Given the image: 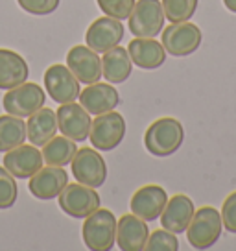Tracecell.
<instances>
[{
    "instance_id": "4",
    "label": "cell",
    "mask_w": 236,
    "mask_h": 251,
    "mask_svg": "<svg viewBox=\"0 0 236 251\" xmlns=\"http://www.w3.org/2000/svg\"><path fill=\"white\" fill-rule=\"evenodd\" d=\"M126 135V122L124 117L117 111L102 113L91 124V144L100 151H111L124 141Z\"/></svg>"
},
{
    "instance_id": "24",
    "label": "cell",
    "mask_w": 236,
    "mask_h": 251,
    "mask_svg": "<svg viewBox=\"0 0 236 251\" xmlns=\"http://www.w3.org/2000/svg\"><path fill=\"white\" fill-rule=\"evenodd\" d=\"M78 151L76 141L69 137H52L50 141L43 146V161L52 166H65L69 165Z\"/></svg>"
},
{
    "instance_id": "7",
    "label": "cell",
    "mask_w": 236,
    "mask_h": 251,
    "mask_svg": "<svg viewBox=\"0 0 236 251\" xmlns=\"http://www.w3.org/2000/svg\"><path fill=\"white\" fill-rule=\"evenodd\" d=\"M45 100H47V94L43 91V87L37 83L24 81L21 85L9 89L4 94L2 103H4V109L8 111V115L24 118L41 109L45 105Z\"/></svg>"
},
{
    "instance_id": "23",
    "label": "cell",
    "mask_w": 236,
    "mask_h": 251,
    "mask_svg": "<svg viewBox=\"0 0 236 251\" xmlns=\"http://www.w3.org/2000/svg\"><path fill=\"white\" fill-rule=\"evenodd\" d=\"M28 118L30 120L26 122V139H30L33 146L43 148L57 131V117L54 111L43 105Z\"/></svg>"
},
{
    "instance_id": "18",
    "label": "cell",
    "mask_w": 236,
    "mask_h": 251,
    "mask_svg": "<svg viewBox=\"0 0 236 251\" xmlns=\"http://www.w3.org/2000/svg\"><path fill=\"white\" fill-rule=\"evenodd\" d=\"M194 203L189 196L185 194H175L172 196L168 201H166V207L163 214L159 216L161 218V226L168 231H172L175 235L179 233H185L187 227H189L190 220L194 216Z\"/></svg>"
},
{
    "instance_id": "6",
    "label": "cell",
    "mask_w": 236,
    "mask_h": 251,
    "mask_svg": "<svg viewBox=\"0 0 236 251\" xmlns=\"http://www.w3.org/2000/svg\"><path fill=\"white\" fill-rule=\"evenodd\" d=\"M59 207L72 218H87L96 209H100V196L93 187L81 183H67L59 194Z\"/></svg>"
},
{
    "instance_id": "12",
    "label": "cell",
    "mask_w": 236,
    "mask_h": 251,
    "mask_svg": "<svg viewBox=\"0 0 236 251\" xmlns=\"http://www.w3.org/2000/svg\"><path fill=\"white\" fill-rule=\"evenodd\" d=\"M124 39V26L122 21L113 17H100L89 26L85 33V43L89 48H93L98 54H103L111 48L120 45Z\"/></svg>"
},
{
    "instance_id": "25",
    "label": "cell",
    "mask_w": 236,
    "mask_h": 251,
    "mask_svg": "<svg viewBox=\"0 0 236 251\" xmlns=\"http://www.w3.org/2000/svg\"><path fill=\"white\" fill-rule=\"evenodd\" d=\"M26 141V122L21 117L2 115L0 117V153L17 148Z\"/></svg>"
},
{
    "instance_id": "26",
    "label": "cell",
    "mask_w": 236,
    "mask_h": 251,
    "mask_svg": "<svg viewBox=\"0 0 236 251\" xmlns=\"http://www.w3.org/2000/svg\"><path fill=\"white\" fill-rule=\"evenodd\" d=\"M199 0H163L165 17L170 23H185L190 21L197 9Z\"/></svg>"
},
{
    "instance_id": "17",
    "label": "cell",
    "mask_w": 236,
    "mask_h": 251,
    "mask_svg": "<svg viewBox=\"0 0 236 251\" xmlns=\"http://www.w3.org/2000/svg\"><path fill=\"white\" fill-rule=\"evenodd\" d=\"M67 183H69V176L63 170V166L48 165L47 168L41 166L30 177L28 188L37 200H54L61 194Z\"/></svg>"
},
{
    "instance_id": "3",
    "label": "cell",
    "mask_w": 236,
    "mask_h": 251,
    "mask_svg": "<svg viewBox=\"0 0 236 251\" xmlns=\"http://www.w3.org/2000/svg\"><path fill=\"white\" fill-rule=\"evenodd\" d=\"M223 222L221 212L214 207H201L194 212L187 227V238L192 248L196 250H209L220 240Z\"/></svg>"
},
{
    "instance_id": "1",
    "label": "cell",
    "mask_w": 236,
    "mask_h": 251,
    "mask_svg": "<svg viewBox=\"0 0 236 251\" xmlns=\"http://www.w3.org/2000/svg\"><path fill=\"white\" fill-rule=\"evenodd\" d=\"M185 129L177 118L165 117L155 120L144 133V146L155 157H168L181 148Z\"/></svg>"
},
{
    "instance_id": "13",
    "label": "cell",
    "mask_w": 236,
    "mask_h": 251,
    "mask_svg": "<svg viewBox=\"0 0 236 251\" xmlns=\"http://www.w3.org/2000/svg\"><path fill=\"white\" fill-rule=\"evenodd\" d=\"M67 67L74 72V76L81 83H96L102 79V59L98 57V52H94L89 47H74L67 54Z\"/></svg>"
},
{
    "instance_id": "5",
    "label": "cell",
    "mask_w": 236,
    "mask_h": 251,
    "mask_svg": "<svg viewBox=\"0 0 236 251\" xmlns=\"http://www.w3.org/2000/svg\"><path fill=\"white\" fill-rule=\"evenodd\" d=\"M165 21L161 0H139L129 15V30L135 37H155L163 31Z\"/></svg>"
},
{
    "instance_id": "14",
    "label": "cell",
    "mask_w": 236,
    "mask_h": 251,
    "mask_svg": "<svg viewBox=\"0 0 236 251\" xmlns=\"http://www.w3.org/2000/svg\"><path fill=\"white\" fill-rule=\"evenodd\" d=\"M4 166L15 179H28L43 166V151H39L33 144H21L6 151Z\"/></svg>"
},
{
    "instance_id": "16",
    "label": "cell",
    "mask_w": 236,
    "mask_h": 251,
    "mask_svg": "<svg viewBox=\"0 0 236 251\" xmlns=\"http://www.w3.org/2000/svg\"><path fill=\"white\" fill-rule=\"evenodd\" d=\"M150 236V229L146 220L137 214H124L117 222V244L122 251H142L146 250V242Z\"/></svg>"
},
{
    "instance_id": "22",
    "label": "cell",
    "mask_w": 236,
    "mask_h": 251,
    "mask_svg": "<svg viewBox=\"0 0 236 251\" xmlns=\"http://www.w3.org/2000/svg\"><path fill=\"white\" fill-rule=\"evenodd\" d=\"M131 69H133V61L129 57L127 48H122L120 45L111 48L107 52H103L102 59V76L113 85H120L124 83L129 76H131Z\"/></svg>"
},
{
    "instance_id": "8",
    "label": "cell",
    "mask_w": 236,
    "mask_h": 251,
    "mask_svg": "<svg viewBox=\"0 0 236 251\" xmlns=\"http://www.w3.org/2000/svg\"><path fill=\"white\" fill-rule=\"evenodd\" d=\"M201 39H203L201 30L189 21L172 23L168 28L163 30V47L166 54L175 55V57L194 54L201 45Z\"/></svg>"
},
{
    "instance_id": "10",
    "label": "cell",
    "mask_w": 236,
    "mask_h": 251,
    "mask_svg": "<svg viewBox=\"0 0 236 251\" xmlns=\"http://www.w3.org/2000/svg\"><path fill=\"white\" fill-rule=\"evenodd\" d=\"M45 87L50 98L61 103L76 102L79 98V79L74 76V72L67 65H50L45 72Z\"/></svg>"
},
{
    "instance_id": "30",
    "label": "cell",
    "mask_w": 236,
    "mask_h": 251,
    "mask_svg": "<svg viewBox=\"0 0 236 251\" xmlns=\"http://www.w3.org/2000/svg\"><path fill=\"white\" fill-rule=\"evenodd\" d=\"M19 6L32 15H50L59 8L61 0H17Z\"/></svg>"
},
{
    "instance_id": "2",
    "label": "cell",
    "mask_w": 236,
    "mask_h": 251,
    "mask_svg": "<svg viewBox=\"0 0 236 251\" xmlns=\"http://www.w3.org/2000/svg\"><path fill=\"white\" fill-rule=\"evenodd\" d=\"M83 242L93 251H109L117 244V218L109 209H96L83 224Z\"/></svg>"
},
{
    "instance_id": "19",
    "label": "cell",
    "mask_w": 236,
    "mask_h": 251,
    "mask_svg": "<svg viewBox=\"0 0 236 251\" xmlns=\"http://www.w3.org/2000/svg\"><path fill=\"white\" fill-rule=\"evenodd\" d=\"M127 52L133 65L144 71L159 69L166 61V50L163 43L155 41L153 37H135L127 45Z\"/></svg>"
},
{
    "instance_id": "28",
    "label": "cell",
    "mask_w": 236,
    "mask_h": 251,
    "mask_svg": "<svg viewBox=\"0 0 236 251\" xmlns=\"http://www.w3.org/2000/svg\"><path fill=\"white\" fill-rule=\"evenodd\" d=\"M17 201V183L15 177L6 170V166H0V209H9Z\"/></svg>"
},
{
    "instance_id": "20",
    "label": "cell",
    "mask_w": 236,
    "mask_h": 251,
    "mask_svg": "<svg viewBox=\"0 0 236 251\" xmlns=\"http://www.w3.org/2000/svg\"><path fill=\"white\" fill-rule=\"evenodd\" d=\"M79 103L85 107L91 115H102L107 111H113L120 103L118 91L113 83H91L85 91L79 93Z\"/></svg>"
},
{
    "instance_id": "11",
    "label": "cell",
    "mask_w": 236,
    "mask_h": 251,
    "mask_svg": "<svg viewBox=\"0 0 236 251\" xmlns=\"http://www.w3.org/2000/svg\"><path fill=\"white\" fill-rule=\"evenodd\" d=\"M55 117H57V127L65 137L76 142L89 139L93 118L81 103H61V107L55 111Z\"/></svg>"
},
{
    "instance_id": "32",
    "label": "cell",
    "mask_w": 236,
    "mask_h": 251,
    "mask_svg": "<svg viewBox=\"0 0 236 251\" xmlns=\"http://www.w3.org/2000/svg\"><path fill=\"white\" fill-rule=\"evenodd\" d=\"M223 4H225V8H227L229 11L236 13V0H223Z\"/></svg>"
},
{
    "instance_id": "31",
    "label": "cell",
    "mask_w": 236,
    "mask_h": 251,
    "mask_svg": "<svg viewBox=\"0 0 236 251\" xmlns=\"http://www.w3.org/2000/svg\"><path fill=\"white\" fill-rule=\"evenodd\" d=\"M221 222L229 233H236V192L225 198L221 207Z\"/></svg>"
},
{
    "instance_id": "15",
    "label": "cell",
    "mask_w": 236,
    "mask_h": 251,
    "mask_svg": "<svg viewBox=\"0 0 236 251\" xmlns=\"http://www.w3.org/2000/svg\"><path fill=\"white\" fill-rule=\"evenodd\" d=\"M166 201H168V194L165 188L159 185H146L135 192L129 207H131V212L139 218L153 222L163 214Z\"/></svg>"
},
{
    "instance_id": "21",
    "label": "cell",
    "mask_w": 236,
    "mask_h": 251,
    "mask_svg": "<svg viewBox=\"0 0 236 251\" xmlns=\"http://www.w3.org/2000/svg\"><path fill=\"white\" fill-rule=\"evenodd\" d=\"M28 76H30V69L23 55L8 48H0V89L9 91L24 83Z\"/></svg>"
},
{
    "instance_id": "9",
    "label": "cell",
    "mask_w": 236,
    "mask_h": 251,
    "mask_svg": "<svg viewBox=\"0 0 236 251\" xmlns=\"http://www.w3.org/2000/svg\"><path fill=\"white\" fill-rule=\"evenodd\" d=\"M71 165L74 179L81 185L98 188L107 179V165L103 157L93 148H78Z\"/></svg>"
},
{
    "instance_id": "29",
    "label": "cell",
    "mask_w": 236,
    "mask_h": 251,
    "mask_svg": "<svg viewBox=\"0 0 236 251\" xmlns=\"http://www.w3.org/2000/svg\"><path fill=\"white\" fill-rule=\"evenodd\" d=\"M96 2H98V8L102 9L105 15L118 19V21L129 19L135 8V0H96Z\"/></svg>"
},
{
    "instance_id": "27",
    "label": "cell",
    "mask_w": 236,
    "mask_h": 251,
    "mask_svg": "<svg viewBox=\"0 0 236 251\" xmlns=\"http://www.w3.org/2000/svg\"><path fill=\"white\" fill-rule=\"evenodd\" d=\"M146 250L148 251H177L179 250V240L175 233L168 231V229H157L148 236L146 242Z\"/></svg>"
}]
</instances>
